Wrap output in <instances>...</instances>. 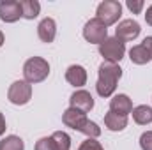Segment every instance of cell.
Returning <instances> with one entry per match:
<instances>
[{
	"label": "cell",
	"mask_w": 152,
	"mask_h": 150,
	"mask_svg": "<svg viewBox=\"0 0 152 150\" xmlns=\"http://www.w3.org/2000/svg\"><path fill=\"white\" fill-rule=\"evenodd\" d=\"M122 76V69L112 64V62H103L99 66V78H97V85L96 90L101 97H110L117 88V83Z\"/></svg>",
	"instance_id": "6da1fadb"
},
{
	"label": "cell",
	"mask_w": 152,
	"mask_h": 150,
	"mask_svg": "<svg viewBox=\"0 0 152 150\" xmlns=\"http://www.w3.org/2000/svg\"><path fill=\"white\" fill-rule=\"evenodd\" d=\"M50 74V64L41 58V57H32L25 62L23 66V76L27 83H41Z\"/></svg>",
	"instance_id": "7a4b0ae2"
},
{
	"label": "cell",
	"mask_w": 152,
	"mask_h": 150,
	"mask_svg": "<svg viewBox=\"0 0 152 150\" xmlns=\"http://www.w3.org/2000/svg\"><path fill=\"white\" fill-rule=\"evenodd\" d=\"M120 14H122L120 2H117V0H104V2H101L97 5V16L96 18L104 27H110V25L117 23V20L120 18Z\"/></svg>",
	"instance_id": "3957f363"
},
{
	"label": "cell",
	"mask_w": 152,
	"mask_h": 150,
	"mask_svg": "<svg viewBox=\"0 0 152 150\" xmlns=\"http://www.w3.org/2000/svg\"><path fill=\"white\" fill-rule=\"evenodd\" d=\"M99 53L103 55V58L106 62L117 64V62L122 60V57L126 53V46H124L122 41H118L117 37H108L99 44Z\"/></svg>",
	"instance_id": "277c9868"
},
{
	"label": "cell",
	"mask_w": 152,
	"mask_h": 150,
	"mask_svg": "<svg viewBox=\"0 0 152 150\" xmlns=\"http://www.w3.org/2000/svg\"><path fill=\"white\" fill-rule=\"evenodd\" d=\"M32 97V87L30 83L27 81H14L11 87H9V92H7V99L16 104V106H23L30 101Z\"/></svg>",
	"instance_id": "5b68a950"
},
{
	"label": "cell",
	"mask_w": 152,
	"mask_h": 150,
	"mask_svg": "<svg viewBox=\"0 0 152 150\" xmlns=\"http://www.w3.org/2000/svg\"><path fill=\"white\" fill-rule=\"evenodd\" d=\"M83 37L92 44H101L104 39H108V28L97 18H94V20L87 21V25L83 28Z\"/></svg>",
	"instance_id": "8992f818"
},
{
	"label": "cell",
	"mask_w": 152,
	"mask_h": 150,
	"mask_svg": "<svg viewBox=\"0 0 152 150\" xmlns=\"http://www.w3.org/2000/svg\"><path fill=\"white\" fill-rule=\"evenodd\" d=\"M140 30L142 28H140L138 21H134V20H124L115 28V37L118 39V41H122V42L133 41V39H136L140 36Z\"/></svg>",
	"instance_id": "52a82bcc"
},
{
	"label": "cell",
	"mask_w": 152,
	"mask_h": 150,
	"mask_svg": "<svg viewBox=\"0 0 152 150\" xmlns=\"http://www.w3.org/2000/svg\"><path fill=\"white\" fill-rule=\"evenodd\" d=\"M20 18H23L21 5L16 0H4L0 2V20L5 23H14Z\"/></svg>",
	"instance_id": "ba28073f"
},
{
	"label": "cell",
	"mask_w": 152,
	"mask_h": 150,
	"mask_svg": "<svg viewBox=\"0 0 152 150\" xmlns=\"http://www.w3.org/2000/svg\"><path fill=\"white\" fill-rule=\"evenodd\" d=\"M62 122L67 127H71V129L81 133V129L85 127V124L88 122V118H87V115L83 111H78L75 108H69V110H66L64 115H62Z\"/></svg>",
	"instance_id": "9c48e42d"
},
{
	"label": "cell",
	"mask_w": 152,
	"mask_h": 150,
	"mask_svg": "<svg viewBox=\"0 0 152 150\" xmlns=\"http://www.w3.org/2000/svg\"><path fill=\"white\" fill-rule=\"evenodd\" d=\"M69 103H71V108H75L78 111H83V113L90 111L94 108V99H92V95L87 90H78V92H75L71 95Z\"/></svg>",
	"instance_id": "30bf717a"
},
{
	"label": "cell",
	"mask_w": 152,
	"mask_h": 150,
	"mask_svg": "<svg viewBox=\"0 0 152 150\" xmlns=\"http://www.w3.org/2000/svg\"><path fill=\"white\" fill-rule=\"evenodd\" d=\"M110 111L127 117L129 113L133 111V103H131V99L126 94H118V95H115L113 99H112V103H110Z\"/></svg>",
	"instance_id": "8fae6325"
},
{
	"label": "cell",
	"mask_w": 152,
	"mask_h": 150,
	"mask_svg": "<svg viewBox=\"0 0 152 150\" xmlns=\"http://www.w3.org/2000/svg\"><path fill=\"white\" fill-rule=\"evenodd\" d=\"M37 34H39V39L42 42H53L55 39V34H57V25L51 18H44L37 27Z\"/></svg>",
	"instance_id": "7c38bea8"
},
{
	"label": "cell",
	"mask_w": 152,
	"mask_h": 150,
	"mask_svg": "<svg viewBox=\"0 0 152 150\" xmlns=\"http://www.w3.org/2000/svg\"><path fill=\"white\" fill-rule=\"evenodd\" d=\"M66 79L73 87H83L87 83V71L81 66H71L66 71Z\"/></svg>",
	"instance_id": "4fadbf2b"
},
{
	"label": "cell",
	"mask_w": 152,
	"mask_h": 150,
	"mask_svg": "<svg viewBox=\"0 0 152 150\" xmlns=\"http://www.w3.org/2000/svg\"><path fill=\"white\" fill-rule=\"evenodd\" d=\"M129 58H131L133 64L143 66V64H147L149 60H152V55L143 44H138V46H133V48L129 50Z\"/></svg>",
	"instance_id": "5bb4252c"
},
{
	"label": "cell",
	"mask_w": 152,
	"mask_h": 150,
	"mask_svg": "<svg viewBox=\"0 0 152 150\" xmlns=\"http://www.w3.org/2000/svg\"><path fill=\"white\" fill-rule=\"evenodd\" d=\"M104 124L110 131H122L127 127V117L124 115H117L113 111H108L104 115Z\"/></svg>",
	"instance_id": "9a60e30c"
},
{
	"label": "cell",
	"mask_w": 152,
	"mask_h": 150,
	"mask_svg": "<svg viewBox=\"0 0 152 150\" xmlns=\"http://www.w3.org/2000/svg\"><path fill=\"white\" fill-rule=\"evenodd\" d=\"M131 113H133L134 122H136V124H140V125H147V124H151V122H152V108H151V106H147V104L136 106Z\"/></svg>",
	"instance_id": "2e32d148"
},
{
	"label": "cell",
	"mask_w": 152,
	"mask_h": 150,
	"mask_svg": "<svg viewBox=\"0 0 152 150\" xmlns=\"http://www.w3.org/2000/svg\"><path fill=\"white\" fill-rule=\"evenodd\" d=\"M20 5H21V12H23V18L25 20L37 18L39 11H41V4H39L37 0H21Z\"/></svg>",
	"instance_id": "e0dca14e"
},
{
	"label": "cell",
	"mask_w": 152,
	"mask_h": 150,
	"mask_svg": "<svg viewBox=\"0 0 152 150\" xmlns=\"http://www.w3.org/2000/svg\"><path fill=\"white\" fill-rule=\"evenodd\" d=\"M51 140H53L55 150H69L71 149V138H69V134H66L62 131L53 133L51 134Z\"/></svg>",
	"instance_id": "ac0fdd59"
},
{
	"label": "cell",
	"mask_w": 152,
	"mask_h": 150,
	"mask_svg": "<svg viewBox=\"0 0 152 150\" xmlns=\"http://www.w3.org/2000/svg\"><path fill=\"white\" fill-rule=\"evenodd\" d=\"M23 140L18 136H7L0 141V150H23Z\"/></svg>",
	"instance_id": "d6986e66"
},
{
	"label": "cell",
	"mask_w": 152,
	"mask_h": 150,
	"mask_svg": "<svg viewBox=\"0 0 152 150\" xmlns=\"http://www.w3.org/2000/svg\"><path fill=\"white\" fill-rule=\"evenodd\" d=\"M81 133H83L85 136H88V138H94V140H96V138L101 134V129H99V125H97L96 122H90V120H88V122L85 124V127L81 129Z\"/></svg>",
	"instance_id": "ffe728a7"
},
{
	"label": "cell",
	"mask_w": 152,
	"mask_h": 150,
	"mask_svg": "<svg viewBox=\"0 0 152 150\" xmlns=\"http://www.w3.org/2000/svg\"><path fill=\"white\" fill-rule=\"evenodd\" d=\"M78 150H103V147H101L99 141H96L94 138H88V140H85V141L80 145Z\"/></svg>",
	"instance_id": "44dd1931"
},
{
	"label": "cell",
	"mask_w": 152,
	"mask_h": 150,
	"mask_svg": "<svg viewBox=\"0 0 152 150\" xmlns=\"http://www.w3.org/2000/svg\"><path fill=\"white\" fill-rule=\"evenodd\" d=\"M36 150H55V145H53L51 136H50V138H41L37 143H36Z\"/></svg>",
	"instance_id": "7402d4cb"
},
{
	"label": "cell",
	"mask_w": 152,
	"mask_h": 150,
	"mask_svg": "<svg viewBox=\"0 0 152 150\" xmlns=\"http://www.w3.org/2000/svg\"><path fill=\"white\" fill-rule=\"evenodd\" d=\"M140 147H142V150H152V131H147L142 134Z\"/></svg>",
	"instance_id": "603a6c76"
},
{
	"label": "cell",
	"mask_w": 152,
	"mask_h": 150,
	"mask_svg": "<svg viewBox=\"0 0 152 150\" xmlns=\"http://www.w3.org/2000/svg\"><path fill=\"white\" fill-rule=\"evenodd\" d=\"M127 9L134 14H138L142 9H143V2L142 0H127Z\"/></svg>",
	"instance_id": "cb8c5ba5"
},
{
	"label": "cell",
	"mask_w": 152,
	"mask_h": 150,
	"mask_svg": "<svg viewBox=\"0 0 152 150\" xmlns=\"http://www.w3.org/2000/svg\"><path fill=\"white\" fill-rule=\"evenodd\" d=\"M142 44H143V46H145V48H147V50L151 51V55H152V37H145Z\"/></svg>",
	"instance_id": "d4e9b609"
},
{
	"label": "cell",
	"mask_w": 152,
	"mask_h": 150,
	"mask_svg": "<svg viewBox=\"0 0 152 150\" xmlns=\"http://www.w3.org/2000/svg\"><path fill=\"white\" fill-rule=\"evenodd\" d=\"M145 21H147V23H149V25L152 27V5L149 7V9H147V14H145Z\"/></svg>",
	"instance_id": "484cf974"
},
{
	"label": "cell",
	"mask_w": 152,
	"mask_h": 150,
	"mask_svg": "<svg viewBox=\"0 0 152 150\" xmlns=\"http://www.w3.org/2000/svg\"><path fill=\"white\" fill-rule=\"evenodd\" d=\"M5 133V118H4V115L0 113V136Z\"/></svg>",
	"instance_id": "4316f807"
},
{
	"label": "cell",
	"mask_w": 152,
	"mask_h": 150,
	"mask_svg": "<svg viewBox=\"0 0 152 150\" xmlns=\"http://www.w3.org/2000/svg\"><path fill=\"white\" fill-rule=\"evenodd\" d=\"M2 44H4V34L0 32V46H2Z\"/></svg>",
	"instance_id": "83f0119b"
}]
</instances>
